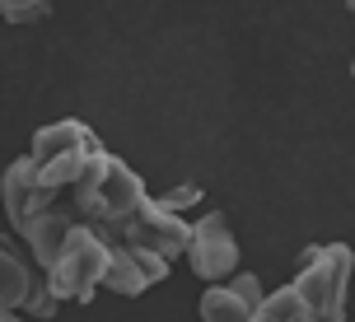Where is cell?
<instances>
[{"label": "cell", "mask_w": 355, "mask_h": 322, "mask_svg": "<svg viewBox=\"0 0 355 322\" xmlns=\"http://www.w3.org/2000/svg\"><path fill=\"white\" fill-rule=\"evenodd\" d=\"M266 289L252 271H234L225 280H211V289L201 294V318L206 322H257Z\"/></svg>", "instance_id": "52a82bcc"}, {"label": "cell", "mask_w": 355, "mask_h": 322, "mask_svg": "<svg viewBox=\"0 0 355 322\" xmlns=\"http://www.w3.org/2000/svg\"><path fill=\"white\" fill-rule=\"evenodd\" d=\"M89 141H98V131L85 126V122H75V117H66V122H52V126H42V131H33L28 154H33L37 163H47V159H61V154L85 150Z\"/></svg>", "instance_id": "30bf717a"}, {"label": "cell", "mask_w": 355, "mask_h": 322, "mask_svg": "<svg viewBox=\"0 0 355 322\" xmlns=\"http://www.w3.org/2000/svg\"><path fill=\"white\" fill-rule=\"evenodd\" d=\"M351 75H355V56H351Z\"/></svg>", "instance_id": "5bb4252c"}, {"label": "cell", "mask_w": 355, "mask_h": 322, "mask_svg": "<svg viewBox=\"0 0 355 322\" xmlns=\"http://www.w3.org/2000/svg\"><path fill=\"white\" fill-rule=\"evenodd\" d=\"M168 271H173V262H168L164 252H155V248H145V243H131V238H122V243H112V267H107L103 289L136 299V294H145L150 285L168 280Z\"/></svg>", "instance_id": "8992f818"}, {"label": "cell", "mask_w": 355, "mask_h": 322, "mask_svg": "<svg viewBox=\"0 0 355 322\" xmlns=\"http://www.w3.org/2000/svg\"><path fill=\"white\" fill-rule=\"evenodd\" d=\"M187 267L211 285L239 271V238H234L225 211H206L192 220V248H187Z\"/></svg>", "instance_id": "277c9868"}, {"label": "cell", "mask_w": 355, "mask_h": 322, "mask_svg": "<svg viewBox=\"0 0 355 322\" xmlns=\"http://www.w3.org/2000/svg\"><path fill=\"white\" fill-rule=\"evenodd\" d=\"M0 15H5V24L24 28V24L47 19V15H52V5H47V0H0Z\"/></svg>", "instance_id": "7c38bea8"}, {"label": "cell", "mask_w": 355, "mask_h": 322, "mask_svg": "<svg viewBox=\"0 0 355 322\" xmlns=\"http://www.w3.org/2000/svg\"><path fill=\"white\" fill-rule=\"evenodd\" d=\"M164 206H173V211H182V215H187V211H192V206H196V201H201V182H178V187H168V192H164Z\"/></svg>", "instance_id": "4fadbf2b"}, {"label": "cell", "mask_w": 355, "mask_h": 322, "mask_svg": "<svg viewBox=\"0 0 355 322\" xmlns=\"http://www.w3.org/2000/svg\"><path fill=\"white\" fill-rule=\"evenodd\" d=\"M107 267H112V238L98 233L89 220H80L71 229V238L61 243L56 262L47 267V285L66 299V304H89L107 280Z\"/></svg>", "instance_id": "6da1fadb"}, {"label": "cell", "mask_w": 355, "mask_h": 322, "mask_svg": "<svg viewBox=\"0 0 355 322\" xmlns=\"http://www.w3.org/2000/svg\"><path fill=\"white\" fill-rule=\"evenodd\" d=\"M47 280V271L37 262L28 243L15 248V243H0V318H19L24 304H28V294Z\"/></svg>", "instance_id": "9c48e42d"}, {"label": "cell", "mask_w": 355, "mask_h": 322, "mask_svg": "<svg viewBox=\"0 0 355 322\" xmlns=\"http://www.w3.org/2000/svg\"><path fill=\"white\" fill-rule=\"evenodd\" d=\"M145 201H150L145 178L126 159H117V154H112L103 182H98V192H94V197H89V206H85V220L98 233H107V238L117 243V238H122V229L136 220V211H141Z\"/></svg>", "instance_id": "3957f363"}, {"label": "cell", "mask_w": 355, "mask_h": 322, "mask_svg": "<svg viewBox=\"0 0 355 322\" xmlns=\"http://www.w3.org/2000/svg\"><path fill=\"white\" fill-rule=\"evenodd\" d=\"M122 238H131V243H145V248L164 252L168 262H178V257H187V248H192V220L182 211H173V206H164L159 197H150L136 211V220L122 229ZM117 238V243H122Z\"/></svg>", "instance_id": "5b68a950"}, {"label": "cell", "mask_w": 355, "mask_h": 322, "mask_svg": "<svg viewBox=\"0 0 355 322\" xmlns=\"http://www.w3.org/2000/svg\"><path fill=\"white\" fill-rule=\"evenodd\" d=\"M355 252L351 243H309L300 252L295 285L313 308V322H341L346 318V294H351Z\"/></svg>", "instance_id": "7a4b0ae2"}, {"label": "cell", "mask_w": 355, "mask_h": 322, "mask_svg": "<svg viewBox=\"0 0 355 322\" xmlns=\"http://www.w3.org/2000/svg\"><path fill=\"white\" fill-rule=\"evenodd\" d=\"M351 15H355V0H351Z\"/></svg>", "instance_id": "9a60e30c"}, {"label": "cell", "mask_w": 355, "mask_h": 322, "mask_svg": "<svg viewBox=\"0 0 355 322\" xmlns=\"http://www.w3.org/2000/svg\"><path fill=\"white\" fill-rule=\"evenodd\" d=\"M257 322H313V308H309V299L300 294V285L290 280V285L266 289V299H262V313H257Z\"/></svg>", "instance_id": "8fae6325"}, {"label": "cell", "mask_w": 355, "mask_h": 322, "mask_svg": "<svg viewBox=\"0 0 355 322\" xmlns=\"http://www.w3.org/2000/svg\"><path fill=\"white\" fill-rule=\"evenodd\" d=\"M61 197H66V192H56V187H47V182H37L33 159H28V154L5 168V215H10L15 233H24L37 215L47 211L52 201H61Z\"/></svg>", "instance_id": "ba28073f"}]
</instances>
